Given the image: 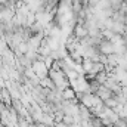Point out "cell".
<instances>
[{
	"mask_svg": "<svg viewBox=\"0 0 127 127\" xmlns=\"http://www.w3.org/2000/svg\"><path fill=\"white\" fill-rule=\"evenodd\" d=\"M31 68H32V71L40 77V78H43V77L49 75V68H47V65L44 64V61H41V59H35V61H32Z\"/></svg>",
	"mask_w": 127,
	"mask_h": 127,
	"instance_id": "obj_1",
	"label": "cell"
},
{
	"mask_svg": "<svg viewBox=\"0 0 127 127\" xmlns=\"http://www.w3.org/2000/svg\"><path fill=\"white\" fill-rule=\"evenodd\" d=\"M62 97L65 100H74L75 97H77V92H75V89L72 87V86H68L66 89H64L62 90Z\"/></svg>",
	"mask_w": 127,
	"mask_h": 127,
	"instance_id": "obj_2",
	"label": "cell"
}]
</instances>
